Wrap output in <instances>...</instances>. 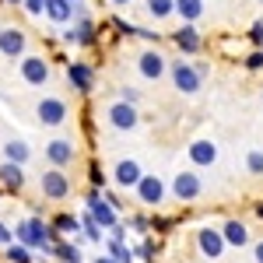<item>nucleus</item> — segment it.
Returning a JSON list of instances; mask_svg holds the SVG:
<instances>
[{
	"instance_id": "f257e3e1",
	"label": "nucleus",
	"mask_w": 263,
	"mask_h": 263,
	"mask_svg": "<svg viewBox=\"0 0 263 263\" xmlns=\"http://www.w3.org/2000/svg\"><path fill=\"white\" fill-rule=\"evenodd\" d=\"M14 235H18L21 246H28V249H49V253H53L49 239H57V228L42 224V218H28V221H21L18 228H14Z\"/></svg>"
},
{
	"instance_id": "f03ea898",
	"label": "nucleus",
	"mask_w": 263,
	"mask_h": 263,
	"mask_svg": "<svg viewBox=\"0 0 263 263\" xmlns=\"http://www.w3.org/2000/svg\"><path fill=\"white\" fill-rule=\"evenodd\" d=\"M105 116H109V126H112V130H120V134H130V130L141 123V112H137V105H134V102H123V99L112 102Z\"/></svg>"
},
{
	"instance_id": "7ed1b4c3",
	"label": "nucleus",
	"mask_w": 263,
	"mask_h": 263,
	"mask_svg": "<svg viewBox=\"0 0 263 263\" xmlns=\"http://www.w3.org/2000/svg\"><path fill=\"white\" fill-rule=\"evenodd\" d=\"M88 214H91V218H95V221H99L105 232H112V228L120 224V214H116V207H112V203L102 197V190H91V193H88Z\"/></svg>"
},
{
	"instance_id": "20e7f679",
	"label": "nucleus",
	"mask_w": 263,
	"mask_h": 263,
	"mask_svg": "<svg viewBox=\"0 0 263 263\" xmlns=\"http://www.w3.org/2000/svg\"><path fill=\"white\" fill-rule=\"evenodd\" d=\"M168 74H172V84H176V91H182V95H197L203 88V78L197 74V67H190V63L176 60L172 67H168Z\"/></svg>"
},
{
	"instance_id": "39448f33",
	"label": "nucleus",
	"mask_w": 263,
	"mask_h": 263,
	"mask_svg": "<svg viewBox=\"0 0 263 263\" xmlns=\"http://www.w3.org/2000/svg\"><path fill=\"white\" fill-rule=\"evenodd\" d=\"M200 193H203V179L193 172V168H186V172H179V176L172 179V197H176L179 203H193Z\"/></svg>"
},
{
	"instance_id": "423d86ee",
	"label": "nucleus",
	"mask_w": 263,
	"mask_h": 263,
	"mask_svg": "<svg viewBox=\"0 0 263 263\" xmlns=\"http://www.w3.org/2000/svg\"><path fill=\"white\" fill-rule=\"evenodd\" d=\"M137 70H141L144 81H158V78H165L168 63H165V57L158 49H144L141 57H137Z\"/></svg>"
},
{
	"instance_id": "0eeeda50",
	"label": "nucleus",
	"mask_w": 263,
	"mask_h": 263,
	"mask_svg": "<svg viewBox=\"0 0 263 263\" xmlns=\"http://www.w3.org/2000/svg\"><path fill=\"white\" fill-rule=\"evenodd\" d=\"M46 162H53V168H67L74 162V141L70 137H53L46 144Z\"/></svg>"
},
{
	"instance_id": "6e6552de",
	"label": "nucleus",
	"mask_w": 263,
	"mask_h": 263,
	"mask_svg": "<svg viewBox=\"0 0 263 263\" xmlns=\"http://www.w3.org/2000/svg\"><path fill=\"white\" fill-rule=\"evenodd\" d=\"M186 158L197 165V168H211V165L218 162V147H214V141H207V137H197V141L186 147Z\"/></svg>"
},
{
	"instance_id": "1a4fd4ad",
	"label": "nucleus",
	"mask_w": 263,
	"mask_h": 263,
	"mask_svg": "<svg viewBox=\"0 0 263 263\" xmlns=\"http://www.w3.org/2000/svg\"><path fill=\"white\" fill-rule=\"evenodd\" d=\"M197 246H200V253L207 256V260H218L224 249H228L221 228H200V232H197Z\"/></svg>"
},
{
	"instance_id": "9d476101",
	"label": "nucleus",
	"mask_w": 263,
	"mask_h": 263,
	"mask_svg": "<svg viewBox=\"0 0 263 263\" xmlns=\"http://www.w3.org/2000/svg\"><path fill=\"white\" fill-rule=\"evenodd\" d=\"M46 18L57 25H67L70 18H84V7L74 0H46Z\"/></svg>"
},
{
	"instance_id": "9b49d317",
	"label": "nucleus",
	"mask_w": 263,
	"mask_h": 263,
	"mask_svg": "<svg viewBox=\"0 0 263 263\" xmlns=\"http://www.w3.org/2000/svg\"><path fill=\"white\" fill-rule=\"evenodd\" d=\"M42 193L49 197V200H63L67 193H70V179L63 176V168H49V172H42Z\"/></svg>"
},
{
	"instance_id": "f8f14e48",
	"label": "nucleus",
	"mask_w": 263,
	"mask_h": 263,
	"mask_svg": "<svg viewBox=\"0 0 263 263\" xmlns=\"http://www.w3.org/2000/svg\"><path fill=\"white\" fill-rule=\"evenodd\" d=\"M67 81L74 84L81 95H88V91L95 88V70H91V63H81V60L67 63Z\"/></svg>"
},
{
	"instance_id": "ddd939ff",
	"label": "nucleus",
	"mask_w": 263,
	"mask_h": 263,
	"mask_svg": "<svg viewBox=\"0 0 263 263\" xmlns=\"http://www.w3.org/2000/svg\"><path fill=\"white\" fill-rule=\"evenodd\" d=\"M35 116H39L42 126H60L67 120V102L63 99H42L39 109H35Z\"/></svg>"
},
{
	"instance_id": "4468645a",
	"label": "nucleus",
	"mask_w": 263,
	"mask_h": 263,
	"mask_svg": "<svg viewBox=\"0 0 263 263\" xmlns=\"http://www.w3.org/2000/svg\"><path fill=\"white\" fill-rule=\"evenodd\" d=\"M137 200L147 203V207H158V203L165 200V182L158 179V176H144V179L137 182Z\"/></svg>"
},
{
	"instance_id": "2eb2a0df",
	"label": "nucleus",
	"mask_w": 263,
	"mask_h": 263,
	"mask_svg": "<svg viewBox=\"0 0 263 263\" xmlns=\"http://www.w3.org/2000/svg\"><path fill=\"white\" fill-rule=\"evenodd\" d=\"M112 179L120 182L123 190H137V182L144 179L141 162H134V158H123V162H116V172H112Z\"/></svg>"
},
{
	"instance_id": "dca6fc26",
	"label": "nucleus",
	"mask_w": 263,
	"mask_h": 263,
	"mask_svg": "<svg viewBox=\"0 0 263 263\" xmlns=\"http://www.w3.org/2000/svg\"><path fill=\"white\" fill-rule=\"evenodd\" d=\"M21 78L28 84H46L49 81V63L42 60V57H25L21 60Z\"/></svg>"
},
{
	"instance_id": "f3484780",
	"label": "nucleus",
	"mask_w": 263,
	"mask_h": 263,
	"mask_svg": "<svg viewBox=\"0 0 263 263\" xmlns=\"http://www.w3.org/2000/svg\"><path fill=\"white\" fill-rule=\"evenodd\" d=\"M221 235H224V242L235 246V249L249 246V228H246V221H239V218H224L221 221Z\"/></svg>"
},
{
	"instance_id": "a211bd4d",
	"label": "nucleus",
	"mask_w": 263,
	"mask_h": 263,
	"mask_svg": "<svg viewBox=\"0 0 263 263\" xmlns=\"http://www.w3.org/2000/svg\"><path fill=\"white\" fill-rule=\"evenodd\" d=\"M172 42L179 46V53H200V32H197V25H182L172 32Z\"/></svg>"
},
{
	"instance_id": "6ab92c4d",
	"label": "nucleus",
	"mask_w": 263,
	"mask_h": 263,
	"mask_svg": "<svg viewBox=\"0 0 263 263\" xmlns=\"http://www.w3.org/2000/svg\"><path fill=\"white\" fill-rule=\"evenodd\" d=\"M25 49V32L18 28H0V53L4 57H21Z\"/></svg>"
},
{
	"instance_id": "aec40b11",
	"label": "nucleus",
	"mask_w": 263,
	"mask_h": 263,
	"mask_svg": "<svg viewBox=\"0 0 263 263\" xmlns=\"http://www.w3.org/2000/svg\"><path fill=\"white\" fill-rule=\"evenodd\" d=\"M63 39H67V42H78V46H91V42H95V21L81 18L74 28H67V32H63Z\"/></svg>"
},
{
	"instance_id": "412c9836",
	"label": "nucleus",
	"mask_w": 263,
	"mask_h": 263,
	"mask_svg": "<svg viewBox=\"0 0 263 263\" xmlns=\"http://www.w3.org/2000/svg\"><path fill=\"white\" fill-rule=\"evenodd\" d=\"M176 14L182 18V25H193L203 14V0H176Z\"/></svg>"
},
{
	"instance_id": "4be33fe9",
	"label": "nucleus",
	"mask_w": 263,
	"mask_h": 263,
	"mask_svg": "<svg viewBox=\"0 0 263 263\" xmlns=\"http://www.w3.org/2000/svg\"><path fill=\"white\" fill-rule=\"evenodd\" d=\"M4 155H7V162H14V165H25V162H28V155H32V151H28V144H25V141H7V144H4Z\"/></svg>"
},
{
	"instance_id": "5701e85b",
	"label": "nucleus",
	"mask_w": 263,
	"mask_h": 263,
	"mask_svg": "<svg viewBox=\"0 0 263 263\" xmlns=\"http://www.w3.org/2000/svg\"><path fill=\"white\" fill-rule=\"evenodd\" d=\"M0 179L7 182L11 190H21V186H25V176H21V165H14V162H4V165H0Z\"/></svg>"
},
{
	"instance_id": "b1692460",
	"label": "nucleus",
	"mask_w": 263,
	"mask_h": 263,
	"mask_svg": "<svg viewBox=\"0 0 263 263\" xmlns=\"http://www.w3.org/2000/svg\"><path fill=\"white\" fill-rule=\"evenodd\" d=\"M53 253H57L63 263H81V253H78V246L63 242V239H53Z\"/></svg>"
},
{
	"instance_id": "393cba45",
	"label": "nucleus",
	"mask_w": 263,
	"mask_h": 263,
	"mask_svg": "<svg viewBox=\"0 0 263 263\" xmlns=\"http://www.w3.org/2000/svg\"><path fill=\"white\" fill-rule=\"evenodd\" d=\"M144 4H147V14H151V18H168V14H172V11H176V0H144Z\"/></svg>"
},
{
	"instance_id": "a878e982",
	"label": "nucleus",
	"mask_w": 263,
	"mask_h": 263,
	"mask_svg": "<svg viewBox=\"0 0 263 263\" xmlns=\"http://www.w3.org/2000/svg\"><path fill=\"white\" fill-rule=\"evenodd\" d=\"M105 246H109V256H112L116 263L134 260V249H126V242H120V239H105Z\"/></svg>"
},
{
	"instance_id": "bb28decb",
	"label": "nucleus",
	"mask_w": 263,
	"mask_h": 263,
	"mask_svg": "<svg viewBox=\"0 0 263 263\" xmlns=\"http://www.w3.org/2000/svg\"><path fill=\"white\" fill-rule=\"evenodd\" d=\"M81 228H84V235H88V239H95V242H102V239H105V228H102L91 214H81Z\"/></svg>"
},
{
	"instance_id": "cd10ccee",
	"label": "nucleus",
	"mask_w": 263,
	"mask_h": 263,
	"mask_svg": "<svg viewBox=\"0 0 263 263\" xmlns=\"http://www.w3.org/2000/svg\"><path fill=\"white\" fill-rule=\"evenodd\" d=\"M53 228H57V232H78L81 221H78L74 214H57V218H53Z\"/></svg>"
},
{
	"instance_id": "c85d7f7f",
	"label": "nucleus",
	"mask_w": 263,
	"mask_h": 263,
	"mask_svg": "<svg viewBox=\"0 0 263 263\" xmlns=\"http://www.w3.org/2000/svg\"><path fill=\"white\" fill-rule=\"evenodd\" d=\"M246 168H249L253 176H263V151H249V155H246Z\"/></svg>"
},
{
	"instance_id": "c756f323",
	"label": "nucleus",
	"mask_w": 263,
	"mask_h": 263,
	"mask_svg": "<svg viewBox=\"0 0 263 263\" xmlns=\"http://www.w3.org/2000/svg\"><path fill=\"white\" fill-rule=\"evenodd\" d=\"M246 70H263V49H253V53H246Z\"/></svg>"
},
{
	"instance_id": "7c9ffc66",
	"label": "nucleus",
	"mask_w": 263,
	"mask_h": 263,
	"mask_svg": "<svg viewBox=\"0 0 263 263\" xmlns=\"http://www.w3.org/2000/svg\"><path fill=\"white\" fill-rule=\"evenodd\" d=\"M249 42H253L256 49L263 46V18H260V21H253V28H249Z\"/></svg>"
},
{
	"instance_id": "2f4dec72",
	"label": "nucleus",
	"mask_w": 263,
	"mask_h": 263,
	"mask_svg": "<svg viewBox=\"0 0 263 263\" xmlns=\"http://www.w3.org/2000/svg\"><path fill=\"white\" fill-rule=\"evenodd\" d=\"M155 253H158V242H155V239H144L141 249H137V256H144V260H151Z\"/></svg>"
},
{
	"instance_id": "473e14b6",
	"label": "nucleus",
	"mask_w": 263,
	"mask_h": 263,
	"mask_svg": "<svg viewBox=\"0 0 263 263\" xmlns=\"http://www.w3.org/2000/svg\"><path fill=\"white\" fill-rule=\"evenodd\" d=\"M88 176H91V186H95V190H102V186H105V172L99 168V162L88 168Z\"/></svg>"
},
{
	"instance_id": "72a5a7b5",
	"label": "nucleus",
	"mask_w": 263,
	"mask_h": 263,
	"mask_svg": "<svg viewBox=\"0 0 263 263\" xmlns=\"http://www.w3.org/2000/svg\"><path fill=\"white\" fill-rule=\"evenodd\" d=\"M7 256H11L14 263H28V253H25L21 246H11V249H7Z\"/></svg>"
},
{
	"instance_id": "f704fd0d",
	"label": "nucleus",
	"mask_w": 263,
	"mask_h": 263,
	"mask_svg": "<svg viewBox=\"0 0 263 263\" xmlns=\"http://www.w3.org/2000/svg\"><path fill=\"white\" fill-rule=\"evenodd\" d=\"M25 7H28V14H42L46 11V0H25Z\"/></svg>"
},
{
	"instance_id": "c9c22d12",
	"label": "nucleus",
	"mask_w": 263,
	"mask_h": 263,
	"mask_svg": "<svg viewBox=\"0 0 263 263\" xmlns=\"http://www.w3.org/2000/svg\"><path fill=\"white\" fill-rule=\"evenodd\" d=\"M120 99H123V102H137L141 95H137V88H123V91H120Z\"/></svg>"
},
{
	"instance_id": "e433bc0d",
	"label": "nucleus",
	"mask_w": 263,
	"mask_h": 263,
	"mask_svg": "<svg viewBox=\"0 0 263 263\" xmlns=\"http://www.w3.org/2000/svg\"><path fill=\"white\" fill-rule=\"evenodd\" d=\"M123 235H126V224H116V228H112V232H109V239H120V242H123Z\"/></svg>"
},
{
	"instance_id": "4c0bfd02",
	"label": "nucleus",
	"mask_w": 263,
	"mask_h": 263,
	"mask_svg": "<svg viewBox=\"0 0 263 263\" xmlns=\"http://www.w3.org/2000/svg\"><path fill=\"white\" fill-rule=\"evenodd\" d=\"M130 224H134V232H147V218H134Z\"/></svg>"
},
{
	"instance_id": "58836bf2",
	"label": "nucleus",
	"mask_w": 263,
	"mask_h": 263,
	"mask_svg": "<svg viewBox=\"0 0 263 263\" xmlns=\"http://www.w3.org/2000/svg\"><path fill=\"white\" fill-rule=\"evenodd\" d=\"M253 260H256V263H263V239H260L256 246H253Z\"/></svg>"
},
{
	"instance_id": "ea45409f",
	"label": "nucleus",
	"mask_w": 263,
	"mask_h": 263,
	"mask_svg": "<svg viewBox=\"0 0 263 263\" xmlns=\"http://www.w3.org/2000/svg\"><path fill=\"white\" fill-rule=\"evenodd\" d=\"M7 242H11V232H7V228L0 224V246H7Z\"/></svg>"
},
{
	"instance_id": "a19ab883",
	"label": "nucleus",
	"mask_w": 263,
	"mask_h": 263,
	"mask_svg": "<svg viewBox=\"0 0 263 263\" xmlns=\"http://www.w3.org/2000/svg\"><path fill=\"white\" fill-rule=\"evenodd\" d=\"M256 218H260V221H263V200L256 203Z\"/></svg>"
},
{
	"instance_id": "79ce46f5",
	"label": "nucleus",
	"mask_w": 263,
	"mask_h": 263,
	"mask_svg": "<svg viewBox=\"0 0 263 263\" xmlns=\"http://www.w3.org/2000/svg\"><path fill=\"white\" fill-rule=\"evenodd\" d=\"M95 263H116V260H112V256H99Z\"/></svg>"
},
{
	"instance_id": "37998d69",
	"label": "nucleus",
	"mask_w": 263,
	"mask_h": 263,
	"mask_svg": "<svg viewBox=\"0 0 263 263\" xmlns=\"http://www.w3.org/2000/svg\"><path fill=\"white\" fill-rule=\"evenodd\" d=\"M109 4H116V7H123V4H130V0H109Z\"/></svg>"
},
{
	"instance_id": "c03bdc74",
	"label": "nucleus",
	"mask_w": 263,
	"mask_h": 263,
	"mask_svg": "<svg viewBox=\"0 0 263 263\" xmlns=\"http://www.w3.org/2000/svg\"><path fill=\"white\" fill-rule=\"evenodd\" d=\"M11 4H21V0H11Z\"/></svg>"
},
{
	"instance_id": "a18cd8bd",
	"label": "nucleus",
	"mask_w": 263,
	"mask_h": 263,
	"mask_svg": "<svg viewBox=\"0 0 263 263\" xmlns=\"http://www.w3.org/2000/svg\"><path fill=\"white\" fill-rule=\"evenodd\" d=\"M74 4H81V0H74Z\"/></svg>"
},
{
	"instance_id": "49530a36",
	"label": "nucleus",
	"mask_w": 263,
	"mask_h": 263,
	"mask_svg": "<svg viewBox=\"0 0 263 263\" xmlns=\"http://www.w3.org/2000/svg\"><path fill=\"white\" fill-rule=\"evenodd\" d=\"M260 4H263V0H260Z\"/></svg>"
},
{
	"instance_id": "de8ad7c7",
	"label": "nucleus",
	"mask_w": 263,
	"mask_h": 263,
	"mask_svg": "<svg viewBox=\"0 0 263 263\" xmlns=\"http://www.w3.org/2000/svg\"><path fill=\"white\" fill-rule=\"evenodd\" d=\"M260 49H263V46H260Z\"/></svg>"
}]
</instances>
